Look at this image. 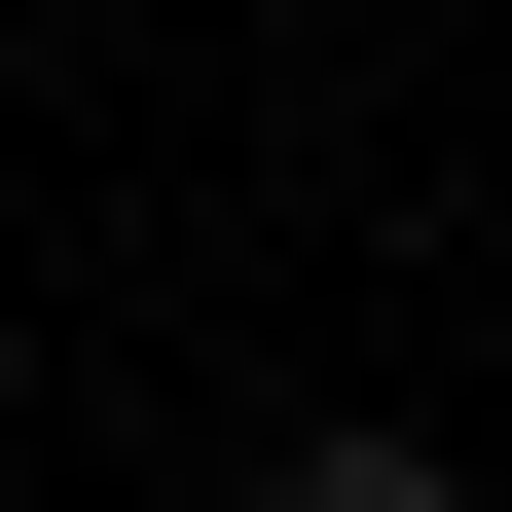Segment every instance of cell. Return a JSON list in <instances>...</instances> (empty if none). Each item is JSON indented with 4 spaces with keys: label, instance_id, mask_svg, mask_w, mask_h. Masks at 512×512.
I'll list each match as a JSON object with an SVG mask.
<instances>
[{
    "label": "cell",
    "instance_id": "obj_1",
    "mask_svg": "<svg viewBox=\"0 0 512 512\" xmlns=\"http://www.w3.org/2000/svg\"><path fill=\"white\" fill-rule=\"evenodd\" d=\"M256 512H476V476H439V439H293Z\"/></svg>",
    "mask_w": 512,
    "mask_h": 512
}]
</instances>
